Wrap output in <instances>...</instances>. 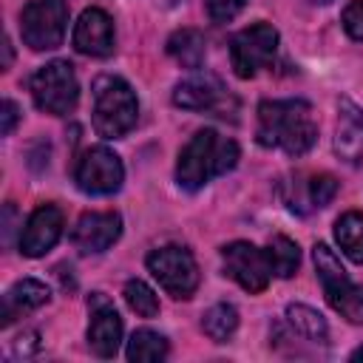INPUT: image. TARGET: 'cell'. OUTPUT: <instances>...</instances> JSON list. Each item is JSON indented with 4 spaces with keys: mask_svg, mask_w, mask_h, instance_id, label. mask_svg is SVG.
Wrapping results in <instances>:
<instances>
[{
    "mask_svg": "<svg viewBox=\"0 0 363 363\" xmlns=\"http://www.w3.org/2000/svg\"><path fill=\"white\" fill-rule=\"evenodd\" d=\"M258 142L281 147L286 156H303L318 142L312 105L303 99H264L258 105Z\"/></svg>",
    "mask_w": 363,
    "mask_h": 363,
    "instance_id": "obj_1",
    "label": "cell"
},
{
    "mask_svg": "<svg viewBox=\"0 0 363 363\" xmlns=\"http://www.w3.org/2000/svg\"><path fill=\"white\" fill-rule=\"evenodd\" d=\"M238 145L213 128H201L190 136V142L179 150L176 182L182 190H199L216 176H224L238 164Z\"/></svg>",
    "mask_w": 363,
    "mask_h": 363,
    "instance_id": "obj_2",
    "label": "cell"
},
{
    "mask_svg": "<svg viewBox=\"0 0 363 363\" xmlns=\"http://www.w3.org/2000/svg\"><path fill=\"white\" fill-rule=\"evenodd\" d=\"M139 119V102L133 88L122 77H96L94 79V108H91V122L94 130L102 139H122L125 133L133 130Z\"/></svg>",
    "mask_w": 363,
    "mask_h": 363,
    "instance_id": "obj_3",
    "label": "cell"
},
{
    "mask_svg": "<svg viewBox=\"0 0 363 363\" xmlns=\"http://www.w3.org/2000/svg\"><path fill=\"white\" fill-rule=\"evenodd\" d=\"M312 261H315V272L323 284L329 306L335 312H340L349 323H363V286H357L349 278V272L343 269L335 250L329 244H315Z\"/></svg>",
    "mask_w": 363,
    "mask_h": 363,
    "instance_id": "obj_4",
    "label": "cell"
},
{
    "mask_svg": "<svg viewBox=\"0 0 363 363\" xmlns=\"http://www.w3.org/2000/svg\"><path fill=\"white\" fill-rule=\"evenodd\" d=\"M34 105L51 116H65L77 108L79 99V82L74 74V65L68 60H51L40 65L28 79Z\"/></svg>",
    "mask_w": 363,
    "mask_h": 363,
    "instance_id": "obj_5",
    "label": "cell"
},
{
    "mask_svg": "<svg viewBox=\"0 0 363 363\" xmlns=\"http://www.w3.org/2000/svg\"><path fill=\"white\" fill-rule=\"evenodd\" d=\"M278 54V31L269 23H252L230 37V62L235 77L250 79L261 68H269Z\"/></svg>",
    "mask_w": 363,
    "mask_h": 363,
    "instance_id": "obj_6",
    "label": "cell"
},
{
    "mask_svg": "<svg viewBox=\"0 0 363 363\" xmlns=\"http://www.w3.org/2000/svg\"><path fill=\"white\" fill-rule=\"evenodd\" d=\"M147 269L159 281V286L179 301L193 298V292L199 289V264L187 247L167 244L153 250L147 255Z\"/></svg>",
    "mask_w": 363,
    "mask_h": 363,
    "instance_id": "obj_7",
    "label": "cell"
},
{
    "mask_svg": "<svg viewBox=\"0 0 363 363\" xmlns=\"http://www.w3.org/2000/svg\"><path fill=\"white\" fill-rule=\"evenodd\" d=\"M68 23L65 0H31L20 11V34L31 51H51L62 45Z\"/></svg>",
    "mask_w": 363,
    "mask_h": 363,
    "instance_id": "obj_8",
    "label": "cell"
},
{
    "mask_svg": "<svg viewBox=\"0 0 363 363\" xmlns=\"http://www.w3.org/2000/svg\"><path fill=\"white\" fill-rule=\"evenodd\" d=\"M74 182L82 193L88 196H111L122 187L125 182V167H122V159L108 150L105 145H96V147H88L79 159H77V167H74Z\"/></svg>",
    "mask_w": 363,
    "mask_h": 363,
    "instance_id": "obj_9",
    "label": "cell"
},
{
    "mask_svg": "<svg viewBox=\"0 0 363 363\" xmlns=\"http://www.w3.org/2000/svg\"><path fill=\"white\" fill-rule=\"evenodd\" d=\"M221 261H224V272L247 292H264L269 284V264L264 250H258L250 241H233L227 247H221Z\"/></svg>",
    "mask_w": 363,
    "mask_h": 363,
    "instance_id": "obj_10",
    "label": "cell"
},
{
    "mask_svg": "<svg viewBox=\"0 0 363 363\" xmlns=\"http://www.w3.org/2000/svg\"><path fill=\"white\" fill-rule=\"evenodd\" d=\"M88 312H91L88 346L99 357H113L119 343H122V318H119V312L113 309V303L105 292H91L88 295Z\"/></svg>",
    "mask_w": 363,
    "mask_h": 363,
    "instance_id": "obj_11",
    "label": "cell"
},
{
    "mask_svg": "<svg viewBox=\"0 0 363 363\" xmlns=\"http://www.w3.org/2000/svg\"><path fill=\"white\" fill-rule=\"evenodd\" d=\"M62 227H65V218H62V210L57 204H40L26 227L20 230V252L26 258H40L45 255L62 235Z\"/></svg>",
    "mask_w": 363,
    "mask_h": 363,
    "instance_id": "obj_12",
    "label": "cell"
},
{
    "mask_svg": "<svg viewBox=\"0 0 363 363\" xmlns=\"http://www.w3.org/2000/svg\"><path fill=\"white\" fill-rule=\"evenodd\" d=\"M227 102H230V94L221 85V79L213 74H193V77L176 82V88H173V105L184 108V111H213V113L224 116L221 111Z\"/></svg>",
    "mask_w": 363,
    "mask_h": 363,
    "instance_id": "obj_13",
    "label": "cell"
},
{
    "mask_svg": "<svg viewBox=\"0 0 363 363\" xmlns=\"http://www.w3.org/2000/svg\"><path fill=\"white\" fill-rule=\"evenodd\" d=\"M122 233V216L108 213H82L71 230V244L88 255V252H105Z\"/></svg>",
    "mask_w": 363,
    "mask_h": 363,
    "instance_id": "obj_14",
    "label": "cell"
},
{
    "mask_svg": "<svg viewBox=\"0 0 363 363\" xmlns=\"http://www.w3.org/2000/svg\"><path fill=\"white\" fill-rule=\"evenodd\" d=\"M74 48L88 57H108L113 51V20L108 11L91 6L79 14L74 26Z\"/></svg>",
    "mask_w": 363,
    "mask_h": 363,
    "instance_id": "obj_15",
    "label": "cell"
},
{
    "mask_svg": "<svg viewBox=\"0 0 363 363\" xmlns=\"http://www.w3.org/2000/svg\"><path fill=\"white\" fill-rule=\"evenodd\" d=\"M284 201L295 213H306L312 207H326L337 193V179L332 173H315V176H295L281 187Z\"/></svg>",
    "mask_w": 363,
    "mask_h": 363,
    "instance_id": "obj_16",
    "label": "cell"
},
{
    "mask_svg": "<svg viewBox=\"0 0 363 363\" xmlns=\"http://www.w3.org/2000/svg\"><path fill=\"white\" fill-rule=\"evenodd\" d=\"M335 153L346 164H357L363 159V108H357L349 96H340L337 99Z\"/></svg>",
    "mask_w": 363,
    "mask_h": 363,
    "instance_id": "obj_17",
    "label": "cell"
},
{
    "mask_svg": "<svg viewBox=\"0 0 363 363\" xmlns=\"http://www.w3.org/2000/svg\"><path fill=\"white\" fill-rule=\"evenodd\" d=\"M48 298H51V289H48L43 281H37V278H23V281H17V284L3 295V326H9V323L14 320V315L48 303Z\"/></svg>",
    "mask_w": 363,
    "mask_h": 363,
    "instance_id": "obj_18",
    "label": "cell"
},
{
    "mask_svg": "<svg viewBox=\"0 0 363 363\" xmlns=\"http://www.w3.org/2000/svg\"><path fill=\"white\" fill-rule=\"evenodd\" d=\"M167 54L182 65V68H201L204 62V54H207V43H204V34L196 31V28H179L176 34H170L167 40Z\"/></svg>",
    "mask_w": 363,
    "mask_h": 363,
    "instance_id": "obj_19",
    "label": "cell"
},
{
    "mask_svg": "<svg viewBox=\"0 0 363 363\" xmlns=\"http://www.w3.org/2000/svg\"><path fill=\"white\" fill-rule=\"evenodd\" d=\"M286 320H289V326H292L301 337H306V340L323 343V340L329 337L326 318H323L318 309L306 306V303H289V306H286Z\"/></svg>",
    "mask_w": 363,
    "mask_h": 363,
    "instance_id": "obj_20",
    "label": "cell"
},
{
    "mask_svg": "<svg viewBox=\"0 0 363 363\" xmlns=\"http://www.w3.org/2000/svg\"><path fill=\"white\" fill-rule=\"evenodd\" d=\"M264 255H267L269 272L278 275V278H289L298 269V264H301V250L286 235H272L269 244H267V250H264Z\"/></svg>",
    "mask_w": 363,
    "mask_h": 363,
    "instance_id": "obj_21",
    "label": "cell"
},
{
    "mask_svg": "<svg viewBox=\"0 0 363 363\" xmlns=\"http://www.w3.org/2000/svg\"><path fill=\"white\" fill-rule=\"evenodd\" d=\"M335 238L354 264H363V213L357 210L343 213L335 221Z\"/></svg>",
    "mask_w": 363,
    "mask_h": 363,
    "instance_id": "obj_22",
    "label": "cell"
},
{
    "mask_svg": "<svg viewBox=\"0 0 363 363\" xmlns=\"http://www.w3.org/2000/svg\"><path fill=\"white\" fill-rule=\"evenodd\" d=\"M167 357V337L153 329H136L128 340V360L130 363H147V360H164Z\"/></svg>",
    "mask_w": 363,
    "mask_h": 363,
    "instance_id": "obj_23",
    "label": "cell"
},
{
    "mask_svg": "<svg viewBox=\"0 0 363 363\" xmlns=\"http://www.w3.org/2000/svg\"><path fill=\"white\" fill-rule=\"evenodd\" d=\"M201 329L210 340L224 343L227 337H233V332L238 329V312L233 303H213L204 315H201Z\"/></svg>",
    "mask_w": 363,
    "mask_h": 363,
    "instance_id": "obj_24",
    "label": "cell"
},
{
    "mask_svg": "<svg viewBox=\"0 0 363 363\" xmlns=\"http://www.w3.org/2000/svg\"><path fill=\"white\" fill-rule=\"evenodd\" d=\"M125 301H128V306L139 318H156L159 315V298H156V292L145 281H139V278H130L125 284Z\"/></svg>",
    "mask_w": 363,
    "mask_h": 363,
    "instance_id": "obj_25",
    "label": "cell"
},
{
    "mask_svg": "<svg viewBox=\"0 0 363 363\" xmlns=\"http://www.w3.org/2000/svg\"><path fill=\"white\" fill-rule=\"evenodd\" d=\"M343 31L352 37V40H363V0H352L346 9H343Z\"/></svg>",
    "mask_w": 363,
    "mask_h": 363,
    "instance_id": "obj_26",
    "label": "cell"
},
{
    "mask_svg": "<svg viewBox=\"0 0 363 363\" xmlns=\"http://www.w3.org/2000/svg\"><path fill=\"white\" fill-rule=\"evenodd\" d=\"M244 3H247V0H204L207 14H210V20H216V23L233 20V17L244 9Z\"/></svg>",
    "mask_w": 363,
    "mask_h": 363,
    "instance_id": "obj_27",
    "label": "cell"
},
{
    "mask_svg": "<svg viewBox=\"0 0 363 363\" xmlns=\"http://www.w3.org/2000/svg\"><path fill=\"white\" fill-rule=\"evenodd\" d=\"M3 122H0V133L3 136H9L11 130H14V125H17V119H20V108H17V102L14 99H3Z\"/></svg>",
    "mask_w": 363,
    "mask_h": 363,
    "instance_id": "obj_28",
    "label": "cell"
},
{
    "mask_svg": "<svg viewBox=\"0 0 363 363\" xmlns=\"http://www.w3.org/2000/svg\"><path fill=\"white\" fill-rule=\"evenodd\" d=\"M37 346H40V335L37 332H23L17 340H14V354L20 357H28V354H34L37 352Z\"/></svg>",
    "mask_w": 363,
    "mask_h": 363,
    "instance_id": "obj_29",
    "label": "cell"
},
{
    "mask_svg": "<svg viewBox=\"0 0 363 363\" xmlns=\"http://www.w3.org/2000/svg\"><path fill=\"white\" fill-rule=\"evenodd\" d=\"M352 360H354V363H357V360H363V346H360V349H354V352H352Z\"/></svg>",
    "mask_w": 363,
    "mask_h": 363,
    "instance_id": "obj_30",
    "label": "cell"
}]
</instances>
